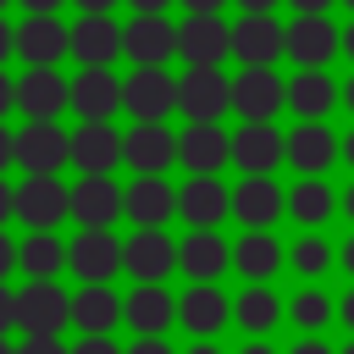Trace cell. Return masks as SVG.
<instances>
[{
	"mask_svg": "<svg viewBox=\"0 0 354 354\" xmlns=\"http://www.w3.org/2000/svg\"><path fill=\"white\" fill-rule=\"evenodd\" d=\"M66 321H72V299L66 288H55V277H28V288H17V326L28 337H61Z\"/></svg>",
	"mask_w": 354,
	"mask_h": 354,
	"instance_id": "obj_1",
	"label": "cell"
},
{
	"mask_svg": "<svg viewBox=\"0 0 354 354\" xmlns=\"http://www.w3.org/2000/svg\"><path fill=\"white\" fill-rule=\"evenodd\" d=\"M177 111L188 122H221L232 111V77H221V66H188L177 77Z\"/></svg>",
	"mask_w": 354,
	"mask_h": 354,
	"instance_id": "obj_2",
	"label": "cell"
},
{
	"mask_svg": "<svg viewBox=\"0 0 354 354\" xmlns=\"http://www.w3.org/2000/svg\"><path fill=\"white\" fill-rule=\"evenodd\" d=\"M232 55L243 66H277L288 55V22H277L271 11H243L232 22Z\"/></svg>",
	"mask_w": 354,
	"mask_h": 354,
	"instance_id": "obj_3",
	"label": "cell"
},
{
	"mask_svg": "<svg viewBox=\"0 0 354 354\" xmlns=\"http://www.w3.org/2000/svg\"><path fill=\"white\" fill-rule=\"evenodd\" d=\"M177 55L188 66H221L232 55V22H221V11H188L177 28Z\"/></svg>",
	"mask_w": 354,
	"mask_h": 354,
	"instance_id": "obj_4",
	"label": "cell"
},
{
	"mask_svg": "<svg viewBox=\"0 0 354 354\" xmlns=\"http://www.w3.org/2000/svg\"><path fill=\"white\" fill-rule=\"evenodd\" d=\"M343 55V28H332L326 11H299L288 22V61L293 66H332Z\"/></svg>",
	"mask_w": 354,
	"mask_h": 354,
	"instance_id": "obj_5",
	"label": "cell"
},
{
	"mask_svg": "<svg viewBox=\"0 0 354 354\" xmlns=\"http://www.w3.org/2000/svg\"><path fill=\"white\" fill-rule=\"evenodd\" d=\"M122 111H133V122H166L177 111V77L166 66H133L122 83Z\"/></svg>",
	"mask_w": 354,
	"mask_h": 354,
	"instance_id": "obj_6",
	"label": "cell"
},
{
	"mask_svg": "<svg viewBox=\"0 0 354 354\" xmlns=\"http://www.w3.org/2000/svg\"><path fill=\"white\" fill-rule=\"evenodd\" d=\"M288 216V188L271 171H243V183L232 188V221L238 227H277Z\"/></svg>",
	"mask_w": 354,
	"mask_h": 354,
	"instance_id": "obj_7",
	"label": "cell"
},
{
	"mask_svg": "<svg viewBox=\"0 0 354 354\" xmlns=\"http://www.w3.org/2000/svg\"><path fill=\"white\" fill-rule=\"evenodd\" d=\"M282 105H288V83L277 77V66H243L232 77V111L243 122H277Z\"/></svg>",
	"mask_w": 354,
	"mask_h": 354,
	"instance_id": "obj_8",
	"label": "cell"
},
{
	"mask_svg": "<svg viewBox=\"0 0 354 354\" xmlns=\"http://www.w3.org/2000/svg\"><path fill=\"white\" fill-rule=\"evenodd\" d=\"M122 271L133 282H166L177 271V243L166 238V227H133V238L122 243Z\"/></svg>",
	"mask_w": 354,
	"mask_h": 354,
	"instance_id": "obj_9",
	"label": "cell"
},
{
	"mask_svg": "<svg viewBox=\"0 0 354 354\" xmlns=\"http://www.w3.org/2000/svg\"><path fill=\"white\" fill-rule=\"evenodd\" d=\"M343 160V133H332L326 122H299L288 133V166L299 177H326Z\"/></svg>",
	"mask_w": 354,
	"mask_h": 354,
	"instance_id": "obj_10",
	"label": "cell"
},
{
	"mask_svg": "<svg viewBox=\"0 0 354 354\" xmlns=\"http://www.w3.org/2000/svg\"><path fill=\"white\" fill-rule=\"evenodd\" d=\"M177 216L188 227H221L232 216V188L216 171H188V183L177 188Z\"/></svg>",
	"mask_w": 354,
	"mask_h": 354,
	"instance_id": "obj_11",
	"label": "cell"
},
{
	"mask_svg": "<svg viewBox=\"0 0 354 354\" xmlns=\"http://www.w3.org/2000/svg\"><path fill=\"white\" fill-rule=\"evenodd\" d=\"M177 271L188 282H221V271H232V243L221 238V227H188V238L177 243Z\"/></svg>",
	"mask_w": 354,
	"mask_h": 354,
	"instance_id": "obj_12",
	"label": "cell"
},
{
	"mask_svg": "<svg viewBox=\"0 0 354 354\" xmlns=\"http://www.w3.org/2000/svg\"><path fill=\"white\" fill-rule=\"evenodd\" d=\"M122 55L133 66H166L177 55V28L160 17V11H138L127 28H122Z\"/></svg>",
	"mask_w": 354,
	"mask_h": 354,
	"instance_id": "obj_13",
	"label": "cell"
},
{
	"mask_svg": "<svg viewBox=\"0 0 354 354\" xmlns=\"http://www.w3.org/2000/svg\"><path fill=\"white\" fill-rule=\"evenodd\" d=\"M66 266L83 277V282H111L122 271V238L111 227H83L72 243H66Z\"/></svg>",
	"mask_w": 354,
	"mask_h": 354,
	"instance_id": "obj_14",
	"label": "cell"
},
{
	"mask_svg": "<svg viewBox=\"0 0 354 354\" xmlns=\"http://www.w3.org/2000/svg\"><path fill=\"white\" fill-rule=\"evenodd\" d=\"M72 216V188L55 183V171H28V183L17 188V221L28 227H55Z\"/></svg>",
	"mask_w": 354,
	"mask_h": 354,
	"instance_id": "obj_15",
	"label": "cell"
},
{
	"mask_svg": "<svg viewBox=\"0 0 354 354\" xmlns=\"http://www.w3.org/2000/svg\"><path fill=\"white\" fill-rule=\"evenodd\" d=\"M288 266V243L271 232V227H243L238 243H232V271L243 282H271L277 271Z\"/></svg>",
	"mask_w": 354,
	"mask_h": 354,
	"instance_id": "obj_16",
	"label": "cell"
},
{
	"mask_svg": "<svg viewBox=\"0 0 354 354\" xmlns=\"http://www.w3.org/2000/svg\"><path fill=\"white\" fill-rule=\"evenodd\" d=\"M177 326L188 337H216L221 326H232V299L216 282H188V293L177 299Z\"/></svg>",
	"mask_w": 354,
	"mask_h": 354,
	"instance_id": "obj_17",
	"label": "cell"
},
{
	"mask_svg": "<svg viewBox=\"0 0 354 354\" xmlns=\"http://www.w3.org/2000/svg\"><path fill=\"white\" fill-rule=\"evenodd\" d=\"M288 321V299L271 288V282H243L238 299H232V326L243 337H271L277 326Z\"/></svg>",
	"mask_w": 354,
	"mask_h": 354,
	"instance_id": "obj_18",
	"label": "cell"
},
{
	"mask_svg": "<svg viewBox=\"0 0 354 354\" xmlns=\"http://www.w3.org/2000/svg\"><path fill=\"white\" fill-rule=\"evenodd\" d=\"M332 105H343V83H332L326 66H299L288 77V111L299 122H326Z\"/></svg>",
	"mask_w": 354,
	"mask_h": 354,
	"instance_id": "obj_19",
	"label": "cell"
},
{
	"mask_svg": "<svg viewBox=\"0 0 354 354\" xmlns=\"http://www.w3.org/2000/svg\"><path fill=\"white\" fill-rule=\"evenodd\" d=\"M288 160V133L277 122H243L232 133V166L238 171H277Z\"/></svg>",
	"mask_w": 354,
	"mask_h": 354,
	"instance_id": "obj_20",
	"label": "cell"
},
{
	"mask_svg": "<svg viewBox=\"0 0 354 354\" xmlns=\"http://www.w3.org/2000/svg\"><path fill=\"white\" fill-rule=\"evenodd\" d=\"M72 216L83 227H111L116 216H127V188H116L111 171H83V183L72 188Z\"/></svg>",
	"mask_w": 354,
	"mask_h": 354,
	"instance_id": "obj_21",
	"label": "cell"
},
{
	"mask_svg": "<svg viewBox=\"0 0 354 354\" xmlns=\"http://www.w3.org/2000/svg\"><path fill=\"white\" fill-rule=\"evenodd\" d=\"M177 160L188 171H221L232 160V133L221 122H188L177 133Z\"/></svg>",
	"mask_w": 354,
	"mask_h": 354,
	"instance_id": "obj_22",
	"label": "cell"
},
{
	"mask_svg": "<svg viewBox=\"0 0 354 354\" xmlns=\"http://www.w3.org/2000/svg\"><path fill=\"white\" fill-rule=\"evenodd\" d=\"M17 105L28 111V122H55V116L72 105V83H66L55 66H33V72L17 83Z\"/></svg>",
	"mask_w": 354,
	"mask_h": 354,
	"instance_id": "obj_23",
	"label": "cell"
},
{
	"mask_svg": "<svg viewBox=\"0 0 354 354\" xmlns=\"http://www.w3.org/2000/svg\"><path fill=\"white\" fill-rule=\"evenodd\" d=\"M72 160V138L55 122H28L17 133V166L22 171H61Z\"/></svg>",
	"mask_w": 354,
	"mask_h": 354,
	"instance_id": "obj_24",
	"label": "cell"
},
{
	"mask_svg": "<svg viewBox=\"0 0 354 354\" xmlns=\"http://www.w3.org/2000/svg\"><path fill=\"white\" fill-rule=\"evenodd\" d=\"M122 160L133 171H166L177 160V133L166 122H133V133H122Z\"/></svg>",
	"mask_w": 354,
	"mask_h": 354,
	"instance_id": "obj_25",
	"label": "cell"
},
{
	"mask_svg": "<svg viewBox=\"0 0 354 354\" xmlns=\"http://www.w3.org/2000/svg\"><path fill=\"white\" fill-rule=\"evenodd\" d=\"M72 111L83 122H111L122 111V83L111 77V66H83L72 77Z\"/></svg>",
	"mask_w": 354,
	"mask_h": 354,
	"instance_id": "obj_26",
	"label": "cell"
},
{
	"mask_svg": "<svg viewBox=\"0 0 354 354\" xmlns=\"http://www.w3.org/2000/svg\"><path fill=\"white\" fill-rule=\"evenodd\" d=\"M177 216V188L160 171H138L127 188V221L133 227H166Z\"/></svg>",
	"mask_w": 354,
	"mask_h": 354,
	"instance_id": "obj_27",
	"label": "cell"
},
{
	"mask_svg": "<svg viewBox=\"0 0 354 354\" xmlns=\"http://www.w3.org/2000/svg\"><path fill=\"white\" fill-rule=\"evenodd\" d=\"M66 50H72V33H66L50 11H33V17L17 28V55H22L28 66H55Z\"/></svg>",
	"mask_w": 354,
	"mask_h": 354,
	"instance_id": "obj_28",
	"label": "cell"
},
{
	"mask_svg": "<svg viewBox=\"0 0 354 354\" xmlns=\"http://www.w3.org/2000/svg\"><path fill=\"white\" fill-rule=\"evenodd\" d=\"M122 321H127L133 332H144V337H160V332L177 321V299H171L160 282H138V288L122 299Z\"/></svg>",
	"mask_w": 354,
	"mask_h": 354,
	"instance_id": "obj_29",
	"label": "cell"
},
{
	"mask_svg": "<svg viewBox=\"0 0 354 354\" xmlns=\"http://www.w3.org/2000/svg\"><path fill=\"white\" fill-rule=\"evenodd\" d=\"M72 55L83 66H111L122 55V28L105 11H83V22L72 28Z\"/></svg>",
	"mask_w": 354,
	"mask_h": 354,
	"instance_id": "obj_30",
	"label": "cell"
},
{
	"mask_svg": "<svg viewBox=\"0 0 354 354\" xmlns=\"http://www.w3.org/2000/svg\"><path fill=\"white\" fill-rule=\"evenodd\" d=\"M122 160V133L111 122H83L72 133V166L77 171H111Z\"/></svg>",
	"mask_w": 354,
	"mask_h": 354,
	"instance_id": "obj_31",
	"label": "cell"
},
{
	"mask_svg": "<svg viewBox=\"0 0 354 354\" xmlns=\"http://www.w3.org/2000/svg\"><path fill=\"white\" fill-rule=\"evenodd\" d=\"M337 194H343V188H332L326 177H299V183L288 188V216H293L299 227H326L332 210H337Z\"/></svg>",
	"mask_w": 354,
	"mask_h": 354,
	"instance_id": "obj_32",
	"label": "cell"
},
{
	"mask_svg": "<svg viewBox=\"0 0 354 354\" xmlns=\"http://www.w3.org/2000/svg\"><path fill=\"white\" fill-rule=\"evenodd\" d=\"M332 266H337V243H332L321 227H304V232L288 243V271H293V277L321 282V277H332Z\"/></svg>",
	"mask_w": 354,
	"mask_h": 354,
	"instance_id": "obj_33",
	"label": "cell"
},
{
	"mask_svg": "<svg viewBox=\"0 0 354 354\" xmlns=\"http://www.w3.org/2000/svg\"><path fill=\"white\" fill-rule=\"evenodd\" d=\"M122 321V299L111 293V282H83L72 293V326L77 332H111Z\"/></svg>",
	"mask_w": 354,
	"mask_h": 354,
	"instance_id": "obj_34",
	"label": "cell"
},
{
	"mask_svg": "<svg viewBox=\"0 0 354 354\" xmlns=\"http://www.w3.org/2000/svg\"><path fill=\"white\" fill-rule=\"evenodd\" d=\"M332 321H337V299H332V288L304 282V288L288 299V326H299V332H326Z\"/></svg>",
	"mask_w": 354,
	"mask_h": 354,
	"instance_id": "obj_35",
	"label": "cell"
},
{
	"mask_svg": "<svg viewBox=\"0 0 354 354\" xmlns=\"http://www.w3.org/2000/svg\"><path fill=\"white\" fill-rule=\"evenodd\" d=\"M17 266H22L28 277H55V271L66 266V243H61L50 227H33V232L17 243Z\"/></svg>",
	"mask_w": 354,
	"mask_h": 354,
	"instance_id": "obj_36",
	"label": "cell"
},
{
	"mask_svg": "<svg viewBox=\"0 0 354 354\" xmlns=\"http://www.w3.org/2000/svg\"><path fill=\"white\" fill-rule=\"evenodd\" d=\"M282 354H337V348L326 343V332H299V343H288Z\"/></svg>",
	"mask_w": 354,
	"mask_h": 354,
	"instance_id": "obj_37",
	"label": "cell"
},
{
	"mask_svg": "<svg viewBox=\"0 0 354 354\" xmlns=\"http://www.w3.org/2000/svg\"><path fill=\"white\" fill-rule=\"evenodd\" d=\"M72 354H127L111 343V332H83V343H72Z\"/></svg>",
	"mask_w": 354,
	"mask_h": 354,
	"instance_id": "obj_38",
	"label": "cell"
},
{
	"mask_svg": "<svg viewBox=\"0 0 354 354\" xmlns=\"http://www.w3.org/2000/svg\"><path fill=\"white\" fill-rule=\"evenodd\" d=\"M17 354H72V348H66L61 337H22Z\"/></svg>",
	"mask_w": 354,
	"mask_h": 354,
	"instance_id": "obj_39",
	"label": "cell"
},
{
	"mask_svg": "<svg viewBox=\"0 0 354 354\" xmlns=\"http://www.w3.org/2000/svg\"><path fill=\"white\" fill-rule=\"evenodd\" d=\"M127 354H177V348H171V343H166V332H160V337H144V332H138V337H133V348H127Z\"/></svg>",
	"mask_w": 354,
	"mask_h": 354,
	"instance_id": "obj_40",
	"label": "cell"
},
{
	"mask_svg": "<svg viewBox=\"0 0 354 354\" xmlns=\"http://www.w3.org/2000/svg\"><path fill=\"white\" fill-rule=\"evenodd\" d=\"M337 326H343V332H354V282L337 293Z\"/></svg>",
	"mask_w": 354,
	"mask_h": 354,
	"instance_id": "obj_41",
	"label": "cell"
},
{
	"mask_svg": "<svg viewBox=\"0 0 354 354\" xmlns=\"http://www.w3.org/2000/svg\"><path fill=\"white\" fill-rule=\"evenodd\" d=\"M6 326H17V293L0 282V332H6Z\"/></svg>",
	"mask_w": 354,
	"mask_h": 354,
	"instance_id": "obj_42",
	"label": "cell"
},
{
	"mask_svg": "<svg viewBox=\"0 0 354 354\" xmlns=\"http://www.w3.org/2000/svg\"><path fill=\"white\" fill-rule=\"evenodd\" d=\"M337 271H348V282H354V232L337 243Z\"/></svg>",
	"mask_w": 354,
	"mask_h": 354,
	"instance_id": "obj_43",
	"label": "cell"
},
{
	"mask_svg": "<svg viewBox=\"0 0 354 354\" xmlns=\"http://www.w3.org/2000/svg\"><path fill=\"white\" fill-rule=\"evenodd\" d=\"M11 160H17V133H6V127H0V171H6Z\"/></svg>",
	"mask_w": 354,
	"mask_h": 354,
	"instance_id": "obj_44",
	"label": "cell"
},
{
	"mask_svg": "<svg viewBox=\"0 0 354 354\" xmlns=\"http://www.w3.org/2000/svg\"><path fill=\"white\" fill-rule=\"evenodd\" d=\"M11 266H17V243L0 232V282H6V271H11Z\"/></svg>",
	"mask_w": 354,
	"mask_h": 354,
	"instance_id": "obj_45",
	"label": "cell"
},
{
	"mask_svg": "<svg viewBox=\"0 0 354 354\" xmlns=\"http://www.w3.org/2000/svg\"><path fill=\"white\" fill-rule=\"evenodd\" d=\"M238 354H282V348H277V343H271V337H249V343H243V348H238Z\"/></svg>",
	"mask_w": 354,
	"mask_h": 354,
	"instance_id": "obj_46",
	"label": "cell"
},
{
	"mask_svg": "<svg viewBox=\"0 0 354 354\" xmlns=\"http://www.w3.org/2000/svg\"><path fill=\"white\" fill-rule=\"evenodd\" d=\"M337 216H343V221H348V227H354V183H348V188H343V194H337Z\"/></svg>",
	"mask_w": 354,
	"mask_h": 354,
	"instance_id": "obj_47",
	"label": "cell"
},
{
	"mask_svg": "<svg viewBox=\"0 0 354 354\" xmlns=\"http://www.w3.org/2000/svg\"><path fill=\"white\" fill-rule=\"evenodd\" d=\"M183 354H221V343H216V337H194Z\"/></svg>",
	"mask_w": 354,
	"mask_h": 354,
	"instance_id": "obj_48",
	"label": "cell"
},
{
	"mask_svg": "<svg viewBox=\"0 0 354 354\" xmlns=\"http://www.w3.org/2000/svg\"><path fill=\"white\" fill-rule=\"evenodd\" d=\"M6 216H17V194L0 183V221H6Z\"/></svg>",
	"mask_w": 354,
	"mask_h": 354,
	"instance_id": "obj_49",
	"label": "cell"
},
{
	"mask_svg": "<svg viewBox=\"0 0 354 354\" xmlns=\"http://www.w3.org/2000/svg\"><path fill=\"white\" fill-rule=\"evenodd\" d=\"M6 105H17V88L6 83V72H0V116H6Z\"/></svg>",
	"mask_w": 354,
	"mask_h": 354,
	"instance_id": "obj_50",
	"label": "cell"
},
{
	"mask_svg": "<svg viewBox=\"0 0 354 354\" xmlns=\"http://www.w3.org/2000/svg\"><path fill=\"white\" fill-rule=\"evenodd\" d=\"M293 11H332V0H288Z\"/></svg>",
	"mask_w": 354,
	"mask_h": 354,
	"instance_id": "obj_51",
	"label": "cell"
},
{
	"mask_svg": "<svg viewBox=\"0 0 354 354\" xmlns=\"http://www.w3.org/2000/svg\"><path fill=\"white\" fill-rule=\"evenodd\" d=\"M343 166H348V171H354V127H348V133H343Z\"/></svg>",
	"mask_w": 354,
	"mask_h": 354,
	"instance_id": "obj_52",
	"label": "cell"
},
{
	"mask_svg": "<svg viewBox=\"0 0 354 354\" xmlns=\"http://www.w3.org/2000/svg\"><path fill=\"white\" fill-rule=\"evenodd\" d=\"M343 55H348V61H354V17H348V22H343Z\"/></svg>",
	"mask_w": 354,
	"mask_h": 354,
	"instance_id": "obj_53",
	"label": "cell"
},
{
	"mask_svg": "<svg viewBox=\"0 0 354 354\" xmlns=\"http://www.w3.org/2000/svg\"><path fill=\"white\" fill-rule=\"evenodd\" d=\"M183 6H188V11H221L227 0H183Z\"/></svg>",
	"mask_w": 354,
	"mask_h": 354,
	"instance_id": "obj_54",
	"label": "cell"
},
{
	"mask_svg": "<svg viewBox=\"0 0 354 354\" xmlns=\"http://www.w3.org/2000/svg\"><path fill=\"white\" fill-rule=\"evenodd\" d=\"M11 50H17V39H11V33H6V22H0V61H6Z\"/></svg>",
	"mask_w": 354,
	"mask_h": 354,
	"instance_id": "obj_55",
	"label": "cell"
},
{
	"mask_svg": "<svg viewBox=\"0 0 354 354\" xmlns=\"http://www.w3.org/2000/svg\"><path fill=\"white\" fill-rule=\"evenodd\" d=\"M171 0H133V11H166Z\"/></svg>",
	"mask_w": 354,
	"mask_h": 354,
	"instance_id": "obj_56",
	"label": "cell"
},
{
	"mask_svg": "<svg viewBox=\"0 0 354 354\" xmlns=\"http://www.w3.org/2000/svg\"><path fill=\"white\" fill-rule=\"evenodd\" d=\"M343 111H348V116H354V77H348V83H343Z\"/></svg>",
	"mask_w": 354,
	"mask_h": 354,
	"instance_id": "obj_57",
	"label": "cell"
},
{
	"mask_svg": "<svg viewBox=\"0 0 354 354\" xmlns=\"http://www.w3.org/2000/svg\"><path fill=\"white\" fill-rule=\"evenodd\" d=\"M77 6H83V11H111L116 0H77Z\"/></svg>",
	"mask_w": 354,
	"mask_h": 354,
	"instance_id": "obj_58",
	"label": "cell"
},
{
	"mask_svg": "<svg viewBox=\"0 0 354 354\" xmlns=\"http://www.w3.org/2000/svg\"><path fill=\"white\" fill-rule=\"evenodd\" d=\"M22 6H28V11H55L61 0H22Z\"/></svg>",
	"mask_w": 354,
	"mask_h": 354,
	"instance_id": "obj_59",
	"label": "cell"
},
{
	"mask_svg": "<svg viewBox=\"0 0 354 354\" xmlns=\"http://www.w3.org/2000/svg\"><path fill=\"white\" fill-rule=\"evenodd\" d=\"M238 6H243V11H271L277 0H238Z\"/></svg>",
	"mask_w": 354,
	"mask_h": 354,
	"instance_id": "obj_60",
	"label": "cell"
},
{
	"mask_svg": "<svg viewBox=\"0 0 354 354\" xmlns=\"http://www.w3.org/2000/svg\"><path fill=\"white\" fill-rule=\"evenodd\" d=\"M337 354H354V332H348V343H343V348H337Z\"/></svg>",
	"mask_w": 354,
	"mask_h": 354,
	"instance_id": "obj_61",
	"label": "cell"
},
{
	"mask_svg": "<svg viewBox=\"0 0 354 354\" xmlns=\"http://www.w3.org/2000/svg\"><path fill=\"white\" fill-rule=\"evenodd\" d=\"M0 354H17V348H11V343H6V332H0Z\"/></svg>",
	"mask_w": 354,
	"mask_h": 354,
	"instance_id": "obj_62",
	"label": "cell"
},
{
	"mask_svg": "<svg viewBox=\"0 0 354 354\" xmlns=\"http://www.w3.org/2000/svg\"><path fill=\"white\" fill-rule=\"evenodd\" d=\"M343 6H348V11H354V0H343Z\"/></svg>",
	"mask_w": 354,
	"mask_h": 354,
	"instance_id": "obj_63",
	"label": "cell"
},
{
	"mask_svg": "<svg viewBox=\"0 0 354 354\" xmlns=\"http://www.w3.org/2000/svg\"><path fill=\"white\" fill-rule=\"evenodd\" d=\"M0 6H6V0H0Z\"/></svg>",
	"mask_w": 354,
	"mask_h": 354,
	"instance_id": "obj_64",
	"label": "cell"
}]
</instances>
